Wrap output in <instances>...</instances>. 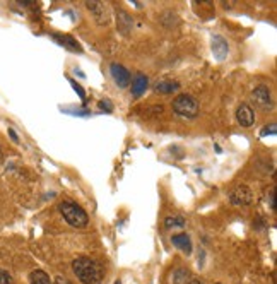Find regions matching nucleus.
<instances>
[{"mask_svg": "<svg viewBox=\"0 0 277 284\" xmlns=\"http://www.w3.org/2000/svg\"><path fill=\"white\" fill-rule=\"evenodd\" d=\"M88 10L92 14L94 21L99 26H106L110 23V12H108V7L103 2H86Z\"/></svg>", "mask_w": 277, "mask_h": 284, "instance_id": "7", "label": "nucleus"}, {"mask_svg": "<svg viewBox=\"0 0 277 284\" xmlns=\"http://www.w3.org/2000/svg\"><path fill=\"white\" fill-rule=\"evenodd\" d=\"M59 211L67 224L74 226V228H86L88 226L89 216L79 204L72 202V200H63L59 204Z\"/></svg>", "mask_w": 277, "mask_h": 284, "instance_id": "2", "label": "nucleus"}, {"mask_svg": "<svg viewBox=\"0 0 277 284\" xmlns=\"http://www.w3.org/2000/svg\"><path fill=\"white\" fill-rule=\"evenodd\" d=\"M154 89L161 95H171V93H176L180 89V82L171 81V79H164V81H157L154 84Z\"/></svg>", "mask_w": 277, "mask_h": 284, "instance_id": "13", "label": "nucleus"}, {"mask_svg": "<svg viewBox=\"0 0 277 284\" xmlns=\"http://www.w3.org/2000/svg\"><path fill=\"white\" fill-rule=\"evenodd\" d=\"M186 284H204V283H202V281H199V279H190V281L186 283Z\"/></svg>", "mask_w": 277, "mask_h": 284, "instance_id": "25", "label": "nucleus"}, {"mask_svg": "<svg viewBox=\"0 0 277 284\" xmlns=\"http://www.w3.org/2000/svg\"><path fill=\"white\" fill-rule=\"evenodd\" d=\"M171 108H173V111L178 117H183V118H195L200 111L197 99L190 95L176 96L173 103H171Z\"/></svg>", "mask_w": 277, "mask_h": 284, "instance_id": "3", "label": "nucleus"}, {"mask_svg": "<svg viewBox=\"0 0 277 284\" xmlns=\"http://www.w3.org/2000/svg\"><path fill=\"white\" fill-rule=\"evenodd\" d=\"M271 209L276 211V193H274V190H271Z\"/></svg>", "mask_w": 277, "mask_h": 284, "instance_id": "23", "label": "nucleus"}, {"mask_svg": "<svg viewBox=\"0 0 277 284\" xmlns=\"http://www.w3.org/2000/svg\"><path fill=\"white\" fill-rule=\"evenodd\" d=\"M251 99L255 101V105L262 110H269L272 106V95L271 89L267 88L265 84H260L251 91Z\"/></svg>", "mask_w": 277, "mask_h": 284, "instance_id": "6", "label": "nucleus"}, {"mask_svg": "<svg viewBox=\"0 0 277 284\" xmlns=\"http://www.w3.org/2000/svg\"><path fill=\"white\" fill-rule=\"evenodd\" d=\"M30 284H52V279L41 269H36L30 274Z\"/></svg>", "mask_w": 277, "mask_h": 284, "instance_id": "15", "label": "nucleus"}, {"mask_svg": "<svg viewBox=\"0 0 277 284\" xmlns=\"http://www.w3.org/2000/svg\"><path fill=\"white\" fill-rule=\"evenodd\" d=\"M117 28L123 36L130 34L132 28H134V19H132L130 14L125 12V10H118L117 12Z\"/></svg>", "mask_w": 277, "mask_h": 284, "instance_id": "10", "label": "nucleus"}, {"mask_svg": "<svg viewBox=\"0 0 277 284\" xmlns=\"http://www.w3.org/2000/svg\"><path fill=\"white\" fill-rule=\"evenodd\" d=\"M52 38H53V39H57V41H59V45L65 46V48L72 50V52H81V45H79V43L75 41V39L72 38V36H69V34H63V36H60V34H52Z\"/></svg>", "mask_w": 277, "mask_h": 284, "instance_id": "14", "label": "nucleus"}, {"mask_svg": "<svg viewBox=\"0 0 277 284\" xmlns=\"http://www.w3.org/2000/svg\"><path fill=\"white\" fill-rule=\"evenodd\" d=\"M7 134H9V137L12 139V142H19V135L16 134V130H14V128H9V130H7Z\"/></svg>", "mask_w": 277, "mask_h": 284, "instance_id": "22", "label": "nucleus"}, {"mask_svg": "<svg viewBox=\"0 0 277 284\" xmlns=\"http://www.w3.org/2000/svg\"><path fill=\"white\" fill-rule=\"evenodd\" d=\"M214 284H221V283H214Z\"/></svg>", "mask_w": 277, "mask_h": 284, "instance_id": "27", "label": "nucleus"}, {"mask_svg": "<svg viewBox=\"0 0 277 284\" xmlns=\"http://www.w3.org/2000/svg\"><path fill=\"white\" fill-rule=\"evenodd\" d=\"M0 284H14V278L5 269H0Z\"/></svg>", "mask_w": 277, "mask_h": 284, "instance_id": "18", "label": "nucleus"}, {"mask_svg": "<svg viewBox=\"0 0 277 284\" xmlns=\"http://www.w3.org/2000/svg\"><path fill=\"white\" fill-rule=\"evenodd\" d=\"M190 272L185 269H175L173 274H171V284H186L188 283Z\"/></svg>", "mask_w": 277, "mask_h": 284, "instance_id": "17", "label": "nucleus"}, {"mask_svg": "<svg viewBox=\"0 0 277 284\" xmlns=\"http://www.w3.org/2000/svg\"><path fill=\"white\" fill-rule=\"evenodd\" d=\"M57 284H70V283L67 281L65 278H62V276H59V278H57Z\"/></svg>", "mask_w": 277, "mask_h": 284, "instance_id": "24", "label": "nucleus"}, {"mask_svg": "<svg viewBox=\"0 0 277 284\" xmlns=\"http://www.w3.org/2000/svg\"><path fill=\"white\" fill-rule=\"evenodd\" d=\"M72 271L82 284H99L103 281V265L89 257H77L72 262Z\"/></svg>", "mask_w": 277, "mask_h": 284, "instance_id": "1", "label": "nucleus"}, {"mask_svg": "<svg viewBox=\"0 0 277 284\" xmlns=\"http://www.w3.org/2000/svg\"><path fill=\"white\" fill-rule=\"evenodd\" d=\"M147 88H149V79H147V75H144V74H137L134 79H132V82H130V91H132V96H135V98H139V96H142L144 93L147 91Z\"/></svg>", "mask_w": 277, "mask_h": 284, "instance_id": "11", "label": "nucleus"}, {"mask_svg": "<svg viewBox=\"0 0 277 284\" xmlns=\"http://www.w3.org/2000/svg\"><path fill=\"white\" fill-rule=\"evenodd\" d=\"M185 218L183 216H168L164 219V228L166 229H176V228H185Z\"/></svg>", "mask_w": 277, "mask_h": 284, "instance_id": "16", "label": "nucleus"}, {"mask_svg": "<svg viewBox=\"0 0 277 284\" xmlns=\"http://www.w3.org/2000/svg\"><path fill=\"white\" fill-rule=\"evenodd\" d=\"M171 243L176 247L178 250L185 252V253H192V240L186 233H180V235L171 236Z\"/></svg>", "mask_w": 277, "mask_h": 284, "instance_id": "12", "label": "nucleus"}, {"mask_svg": "<svg viewBox=\"0 0 277 284\" xmlns=\"http://www.w3.org/2000/svg\"><path fill=\"white\" fill-rule=\"evenodd\" d=\"M115 284H120V281H117V283H115Z\"/></svg>", "mask_w": 277, "mask_h": 284, "instance_id": "26", "label": "nucleus"}, {"mask_svg": "<svg viewBox=\"0 0 277 284\" xmlns=\"http://www.w3.org/2000/svg\"><path fill=\"white\" fill-rule=\"evenodd\" d=\"M251 200H253V192H251V189L246 185H238L236 189H233L231 192H229V202H231L233 206L243 207L251 204Z\"/></svg>", "mask_w": 277, "mask_h": 284, "instance_id": "4", "label": "nucleus"}, {"mask_svg": "<svg viewBox=\"0 0 277 284\" xmlns=\"http://www.w3.org/2000/svg\"><path fill=\"white\" fill-rule=\"evenodd\" d=\"M98 108H99V110H106L108 113H110V111H113V105H111L110 99H101V101L98 103Z\"/></svg>", "mask_w": 277, "mask_h": 284, "instance_id": "20", "label": "nucleus"}, {"mask_svg": "<svg viewBox=\"0 0 277 284\" xmlns=\"http://www.w3.org/2000/svg\"><path fill=\"white\" fill-rule=\"evenodd\" d=\"M110 72H111V77H113L115 84H117L118 88L123 89V88H128V86H130L132 74H130V70L125 69L122 63H117V62L110 63Z\"/></svg>", "mask_w": 277, "mask_h": 284, "instance_id": "5", "label": "nucleus"}, {"mask_svg": "<svg viewBox=\"0 0 277 284\" xmlns=\"http://www.w3.org/2000/svg\"><path fill=\"white\" fill-rule=\"evenodd\" d=\"M236 120H238V124L245 128L251 127V125L255 124L253 108L250 105H246V103H242V105L238 106V110H236Z\"/></svg>", "mask_w": 277, "mask_h": 284, "instance_id": "8", "label": "nucleus"}, {"mask_svg": "<svg viewBox=\"0 0 277 284\" xmlns=\"http://www.w3.org/2000/svg\"><path fill=\"white\" fill-rule=\"evenodd\" d=\"M211 48H212V53H214V57L219 60V62H222V60L228 57V53H229V46H228V41H226L222 36H219V34H215L214 38H212V45H211Z\"/></svg>", "mask_w": 277, "mask_h": 284, "instance_id": "9", "label": "nucleus"}, {"mask_svg": "<svg viewBox=\"0 0 277 284\" xmlns=\"http://www.w3.org/2000/svg\"><path fill=\"white\" fill-rule=\"evenodd\" d=\"M276 134H277V127H276V124L267 125V127L262 128V130H260V135H262V137H265V135H276Z\"/></svg>", "mask_w": 277, "mask_h": 284, "instance_id": "19", "label": "nucleus"}, {"mask_svg": "<svg viewBox=\"0 0 277 284\" xmlns=\"http://www.w3.org/2000/svg\"><path fill=\"white\" fill-rule=\"evenodd\" d=\"M70 84H72V88H74L75 91L79 93V96H81V99H84V101H86V91H84V89H82L81 86H79L75 81H72V79H70Z\"/></svg>", "mask_w": 277, "mask_h": 284, "instance_id": "21", "label": "nucleus"}]
</instances>
